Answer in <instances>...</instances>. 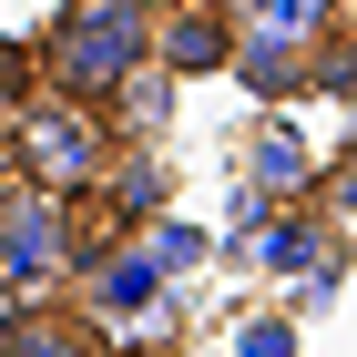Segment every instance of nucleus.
Segmentation results:
<instances>
[{"mask_svg":"<svg viewBox=\"0 0 357 357\" xmlns=\"http://www.w3.org/2000/svg\"><path fill=\"white\" fill-rule=\"evenodd\" d=\"M153 61H164L153 0H61L41 31V92H72L92 112H112L133 82H153Z\"/></svg>","mask_w":357,"mask_h":357,"instance_id":"1","label":"nucleus"},{"mask_svg":"<svg viewBox=\"0 0 357 357\" xmlns=\"http://www.w3.org/2000/svg\"><path fill=\"white\" fill-rule=\"evenodd\" d=\"M92 215L72 194H41V184H10L0 174V306L10 317H52L61 296H82L92 275Z\"/></svg>","mask_w":357,"mask_h":357,"instance_id":"2","label":"nucleus"},{"mask_svg":"<svg viewBox=\"0 0 357 357\" xmlns=\"http://www.w3.org/2000/svg\"><path fill=\"white\" fill-rule=\"evenodd\" d=\"M112 164H123V123L72 92H31L10 123H0V174L41 194H72V204H102Z\"/></svg>","mask_w":357,"mask_h":357,"instance_id":"3","label":"nucleus"},{"mask_svg":"<svg viewBox=\"0 0 357 357\" xmlns=\"http://www.w3.org/2000/svg\"><path fill=\"white\" fill-rule=\"evenodd\" d=\"M204 255L194 225H143V235H112L82 275V327L92 337H153L164 327V286Z\"/></svg>","mask_w":357,"mask_h":357,"instance_id":"4","label":"nucleus"},{"mask_svg":"<svg viewBox=\"0 0 357 357\" xmlns=\"http://www.w3.org/2000/svg\"><path fill=\"white\" fill-rule=\"evenodd\" d=\"M235 52H245V31H235L225 0H184V10L164 21V82L174 72H225Z\"/></svg>","mask_w":357,"mask_h":357,"instance_id":"5","label":"nucleus"},{"mask_svg":"<svg viewBox=\"0 0 357 357\" xmlns=\"http://www.w3.org/2000/svg\"><path fill=\"white\" fill-rule=\"evenodd\" d=\"M0 357H102V337L82 327V306H52V317H0Z\"/></svg>","mask_w":357,"mask_h":357,"instance_id":"6","label":"nucleus"},{"mask_svg":"<svg viewBox=\"0 0 357 357\" xmlns=\"http://www.w3.org/2000/svg\"><path fill=\"white\" fill-rule=\"evenodd\" d=\"M164 194H174V174L153 164L143 143H123V164H112V184H102V204H112V215H123V235H143V225H164V215H153Z\"/></svg>","mask_w":357,"mask_h":357,"instance_id":"7","label":"nucleus"},{"mask_svg":"<svg viewBox=\"0 0 357 357\" xmlns=\"http://www.w3.org/2000/svg\"><path fill=\"white\" fill-rule=\"evenodd\" d=\"M255 235H266V245H255V255H266V275H317L327 225L306 215V204H296V215H255Z\"/></svg>","mask_w":357,"mask_h":357,"instance_id":"8","label":"nucleus"},{"mask_svg":"<svg viewBox=\"0 0 357 357\" xmlns=\"http://www.w3.org/2000/svg\"><path fill=\"white\" fill-rule=\"evenodd\" d=\"M306 92H357V41H347V31H337V52L306 61Z\"/></svg>","mask_w":357,"mask_h":357,"instance_id":"9","label":"nucleus"},{"mask_svg":"<svg viewBox=\"0 0 357 357\" xmlns=\"http://www.w3.org/2000/svg\"><path fill=\"white\" fill-rule=\"evenodd\" d=\"M317 194H327L337 215H347V225H357V153H337V164H327V184H317Z\"/></svg>","mask_w":357,"mask_h":357,"instance_id":"10","label":"nucleus"},{"mask_svg":"<svg viewBox=\"0 0 357 357\" xmlns=\"http://www.w3.org/2000/svg\"><path fill=\"white\" fill-rule=\"evenodd\" d=\"M337 31H347V41H357V0H337Z\"/></svg>","mask_w":357,"mask_h":357,"instance_id":"11","label":"nucleus"}]
</instances>
